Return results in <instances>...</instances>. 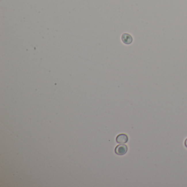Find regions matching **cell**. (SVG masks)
Returning <instances> with one entry per match:
<instances>
[{"instance_id":"cell-1","label":"cell","mask_w":187,"mask_h":187,"mask_svg":"<svg viewBox=\"0 0 187 187\" xmlns=\"http://www.w3.org/2000/svg\"><path fill=\"white\" fill-rule=\"evenodd\" d=\"M128 150L127 146L125 144H120L118 145L115 149V152L119 155H125Z\"/></svg>"},{"instance_id":"cell-2","label":"cell","mask_w":187,"mask_h":187,"mask_svg":"<svg viewBox=\"0 0 187 187\" xmlns=\"http://www.w3.org/2000/svg\"><path fill=\"white\" fill-rule=\"evenodd\" d=\"M121 40L123 43L126 45H129L133 41V38L132 36L127 33H124L121 36Z\"/></svg>"},{"instance_id":"cell-3","label":"cell","mask_w":187,"mask_h":187,"mask_svg":"<svg viewBox=\"0 0 187 187\" xmlns=\"http://www.w3.org/2000/svg\"><path fill=\"white\" fill-rule=\"evenodd\" d=\"M116 140L117 142L119 144H125L128 142L129 137L125 134H120L117 136Z\"/></svg>"},{"instance_id":"cell-4","label":"cell","mask_w":187,"mask_h":187,"mask_svg":"<svg viewBox=\"0 0 187 187\" xmlns=\"http://www.w3.org/2000/svg\"><path fill=\"white\" fill-rule=\"evenodd\" d=\"M184 145L186 148H187V138L185 140V142H184Z\"/></svg>"}]
</instances>
